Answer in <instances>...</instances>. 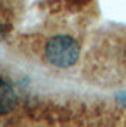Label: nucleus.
<instances>
[{"label": "nucleus", "instance_id": "obj_1", "mask_svg": "<svg viewBox=\"0 0 126 127\" xmlns=\"http://www.w3.org/2000/svg\"><path fill=\"white\" fill-rule=\"evenodd\" d=\"M45 58L53 66L71 68L78 62L81 47L75 38L67 34H58L50 38L44 50Z\"/></svg>", "mask_w": 126, "mask_h": 127}, {"label": "nucleus", "instance_id": "obj_2", "mask_svg": "<svg viewBox=\"0 0 126 127\" xmlns=\"http://www.w3.org/2000/svg\"><path fill=\"white\" fill-rule=\"evenodd\" d=\"M17 104V93L7 81L0 78V116L13 112Z\"/></svg>", "mask_w": 126, "mask_h": 127}]
</instances>
